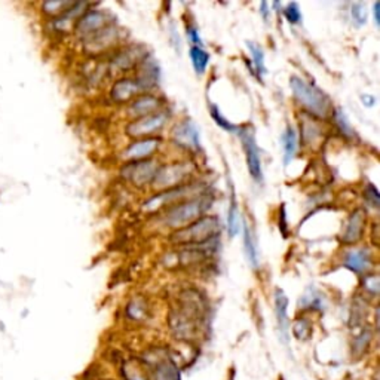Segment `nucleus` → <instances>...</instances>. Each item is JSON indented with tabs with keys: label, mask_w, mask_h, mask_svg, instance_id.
Wrapping results in <instances>:
<instances>
[{
	"label": "nucleus",
	"mask_w": 380,
	"mask_h": 380,
	"mask_svg": "<svg viewBox=\"0 0 380 380\" xmlns=\"http://www.w3.org/2000/svg\"><path fill=\"white\" fill-rule=\"evenodd\" d=\"M290 88L296 101L308 112V114L317 117V119L332 117L334 112L333 103L315 84L301 79L300 76H291Z\"/></svg>",
	"instance_id": "obj_1"
},
{
	"label": "nucleus",
	"mask_w": 380,
	"mask_h": 380,
	"mask_svg": "<svg viewBox=\"0 0 380 380\" xmlns=\"http://www.w3.org/2000/svg\"><path fill=\"white\" fill-rule=\"evenodd\" d=\"M211 201L213 199L209 198V196L198 195L193 196L192 199L188 201L185 199L178 204L171 205L166 209L164 216L165 225L177 230L190 225V223L201 218L208 211V208L213 204Z\"/></svg>",
	"instance_id": "obj_2"
},
{
	"label": "nucleus",
	"mask_w": 380,
	"mask_h": 380,
	"mask_svg": "<svg viewBox=\"0 0 380 380\" xmlns=\"http://www.w3.org/2000/svg\"><path fill=\"white\" fill-rule=\"evenodd\" d=\"M220 232V221L214 216H202L190 225L176 230L171 241L178 245H201L213 241Z\"/></svg>",
	"instance_id": "obj_3"
},
{
	"label": "nucleus",
	"mask_w": 380,
	"mask_h": 380,
	"mask_svg": "<svg viewBox=\"0 0 380 380\" xmlns=\"http://www.w3.org/2000/svg\"><path fill=\"white\" fill-rule=\"evenodd\" d=\"M192 169L193 166L189 162L164 165L158 169V173H156L152 186L158 192L178 188L181 185H185V181L192 174Z\"/></svg>",
	"instance_id": "obj_4"
},
{
	"label": "nucleus",
	"mask_w": 380,
	"mask_h": 380,
	"mask_svg": "<svg viewBox=\"0 0 380 380\" xmlns=\"http://www.w3.org/2000/svg\"><path fill=\"white\" fill-rule=\"evenodd\" d=\"M237 134L240 136V140L242 143V149L245 153V162L248 173H250L251 178L256 183L263 181V166H261L260 159V150L256 143V137L253 129L250 128H238Z\"/></svg>",
	"instance_id": "obj_5"
},
{
	"label": "nucleus",
	"mask_w": 380,
	"mask_h": 380,
	"mask_svg": "<svg viewBox=\"0 0 380 380\" xmlns=\"http://www.w3.org/2000/svg\"><path fill=\"white\" fill-rule=\"evenodd\" d=\"M113 17L107 14L106 11H98V9H88L85 14L76 21L74 30L77 37L81 41H86L93 34L98 33L100 30L106 29L107 25L113 24Z\"/></svg>",
	"instance_id": "obj_6"
},
{
	"label": "nucleus",
	"mask_w": 380,
	"mask_h": 380,
	"mask_svg": "<svg viewBox=\"0 0 380 380\" xmlns=\"http://www.w3.org/2000/svg\"><path fill=\"white\" fill-rule=\"evenodd\" d=\"M168 119L169 116L164 110L140 117V119H133L126 125V134L136 138H149V136L159 133Z\"/></svg>",
	"instance_id": "obj_7"
},
{
	"label": "nucleus",
	"mask_w": 380,
	"mask_h": 380,
	"mask_svg": "<svg viewBox=\"0 0 380 380\" xmlns=\"http://www.w3.org/2000/svg\"><path fill=\"white\" fill-rule=\"evenodd\" d=\"M161 166L155 159H144V161H136L125 165L122 168V177L133 183L137 188H143L146 185H152L156 173Z\"/></svg>",
	"instance_id": "obj_8"
},
{
	"label": "nucleus",
	"mask_w": 380,
	"mask_h": 380,
	"mask_svg": "<svg viewBox=\"0 0 380 380\" xmlns=\"http://www.w3.org/2000/svg\"><path fill=\"white\" fill-rule=\"evenodd\" d=\"M171 141L177 148L185 149L189 152L201 150V133L196 124L186 117L180 121L171 133Z\"/></svg>",
	"instance_id": "obj_9"
},
{
	"label": "nucleus",
	"mask_w": 380,
	"mask_h": 380,
	"mask_svg": "<svg viewBox=\"0 0 380 380\" xmlns=\"http://www.w3.org/2000/svg\"><path fill=\"white\" fill-rule=\"evenodd\" d=\"M201 186H195V185H181L178 188L158 192L155 196H152L150 199L146 201L144 204V209L146 211H156V209L161 207H168V205H174L181 201H185L186 196L195 193L196 190H199Z\"/></svg>",
	"instance_id": "obj_10"
},
{
	"label": "nucleus",
	"mask_w": 380,
	"mask_h": 380,
	"mask_svg": "<svg viewBox=\"0 0 380 380\" xmlns=\"http://www.w3.org/2000/svg\"><path fill=\"white\" fill-rule=\"evenodd\" d=\"M146 57L148 54L143 46L138 45L126 46L122 48L121 51H117V54L110 61V67L112 70L116 72H126L129 69H134L136 65L140 64Z\"/></svg>",
	"instance_id": "obj_11"
},
{
	"label": "nucleus",
	"mask_w": 380,
	"mask_h": 380,
	"mask_svg": "<svg viewBox=\"0 0 380 380\" xmlns=\"http://www.w3.org/2000/svg\"><path fill=\"white\" fill-rule=\"evenodd\" d=\"M343 266L357 275H365L373 268V256L369 248H352L343 256Z\"/></svg>",
	"instance_id": "obj_12"
},
{
	"label": "nucleus",
	"mask_w": 380,
	"mask_h": 380,
	"mask_svg": "<svg viewBox=\"0 0 380 380\" xmlns=\"http://www.w3.org/2000/svg\"><path fill=\"white\" fill-rule=\"evenodd\" d=\"M159 146H161L159 138H155V137L141 138L129 144V146L124 150V158L131 162L150 159L152 155L156 153Z\"/></svg>",
	"instance_id": "obj_13"
},
{
	"label": "nucleus",
	"mask_w": 380,
	"mask_h": 380,
	"mask_svg": "<svg viewBox=\"0 0 380 380\" xmlns=\"http://www.w3.org/2000/svg\"><path fill=\"white\" fill-rule=\"evenodd\" d=\"M119 36H121L119 27H117L116 24H112V25H107L106 29H103L98 33L93 34L89 39H86V41H84V45L91 52H101L119 42Z\"/></svg>",
	"instance_id": "obj_14"
},
{
	"label": "nucleus",
	"mask_w": 380,
	"mask_h": 380,
	"mask_svg": "<svg viewBox=\"0 0 380 380\" xmlns=\"http://www.w3.org/2000/svg\"><path fill=\"white\" fill-rule=\"evenodd\" d=\"M162 100L158 96L153 94H140L136 97L128 106V113L133 119H140V117L153 114L156 112H161Z\"/></svg>",
	"instance_id": "obj_15"
},
{
	"label": "nucleus",
	"mask_w": 380,
	"mask_h": 380,
	"mask_svg": "<svg viewBox=\"0 0 380 380\" xmlns=\"http://www.w3.org/2000/svg\"><path fill=\"white\" fill-rule=\"evenodd\" d=\"M365 220H367L365 211L361 208L353 209V211L349 214V217L345 223L343 232H342V241L345 244L350 245V244H355L361 240L362 233L365 230Z\"/></svg>",
	"instance_id": "obj_16"
},
{
	"label": "nucleus",
	"mask_w": 380,
	"mask_h": 380,
	"mask_svg": "<svg viewBox=\"0 0 380 380\" xmlns=\"http://www.w3.org/2000/svg\"><path fill=\"white\" fill-rule=\"evenodd\" d=\"M137 82L140 84L141 89H152L161 81V67L158 61H156L152 55H148L140 63V72L136 76Z\"/></svg>",
	"instance_id": "obj_17"
},
{
	"label": "nucleus",
	"mask_w": 380,
	"mask_h": 380,
	"mask_svg": "<svg viewBox=\"0 0 380 380\" xmlns=\"http://www.w3.org/2000/svg\"><path fill=\"white\" fill-rule=\"evenodd\" d=\"M141 86L137 82L136 77H122V79L116 81L110 89V98L114 103H126L133 101L136 97L140 96Z\"/></svg>",
	"instance_id": "obj_18"
},
{
	"label": "nucleus",
	"mask_w": 380,
	"mask_h": 380,
	"mask_svg": "<svg viewBox=\"0 0 380 380\" xmlns=\"http://www.w3.org/2000/svg\"><path fill=\"white\" fill-rule=\"evenodd\" d=\"M273 306H275V313H277L281 339L285 345H288L290 343V337H288V329H290V324H288V315H287L288 297L281 288H277L273 293Z\"/></svg>",
	"instance_id": "obj_19"
},
{
	"label": "nucleus",
	"mask_w": 380,
	"mask_h": 380,
	"mask_svg": "<svg viewBox=\"0 0 380 380\" xmlns=\"http://www.w3.org/2000/svg\"><path fill=\"white\" fill-rule=\"evenodd\" d=\"M281 143H282V153H284L282 162H284V166H288L294 161L296 155L299 152V131H296L294 126L288 125L282 133Z\"/></svg>",
	"instance_id": "obj_20"
},
{
	"label": "nucleus",
	"mask_w": 380,
	"mask_h": 380,
	"mask_svg": "<svg viewBox=\"0 0 380 380\" xmlns=\"http://www.w3.org/2000/svg\"><path fill=\"white\" fill-rule=\"evenodd\" d=\"M242 228H244V248L247 260L253 269H257L260 266V251L256 235L253 232V228L248 226L245 221H242Z\"/></svg>",
	"instance_id": "obj_21"
},
{
	"label": "nucleus",
	"mask_w": 380,
	"mask_h": 380,
	"mask_svg": "<svg viewBox=\"0 0 380 380\" xmlns=\"http://www.w3.org/2000/svg\"><path fill=\"white\" fill-rule=\"evenodd\" d=\"M300 134H301V140L305 141V144L310 146V144L317 143L321 138L322 129H321L320 124L313 119V117L306 116L300 122Z\"/></svg>",
	"instance_id": "obj_22"
},
{
	"label": "nucleus",
	"mask_w": 380,
	"mask_h": 380,
	"mask_svg": "<svg viewBox=\"0 0 380 380\" xmlns=\"http://www.w3.org/2000/svg\"><path fill=\"white\" fill-rule=\"evenodd\" d=\"M242 221L244 220L241 217L238 201H237V198H235V195H232L230 205L228 208V225H226V230H228L229 238H235L241 232Z\"/></svg>",
	"instance_id": "obj_23"
},
{
	"label": "nucleus",
	"mask_w": 380,
	"mask_h": 380,
	"mask_svg": "<svg viewBox=\"0 0 380 380\" xmlns=\"http://www.w3.org/2000/svg\"><path fill=\"white\" fill-rule=\"evenodd\" d=\"M155 369L159 380H180V374H178L176 364L168 357L156 360Z\"/></svg>",
	"instance_id": "obj_24"
},
{
	"label": "nucleus",
	"mask_w": 380,
	"mask_h": 380,
	"mask_svg": "<svg viewBox=\"0 0 380 380\" xmlns=\"http://www.w3.org/2000/svg\"><path fill=\"white\" fill-rule=\"evenodd\" d=\"M189 57L190 61L193 64V69L198 74H204L208 69L209 64V54L204 49V48H198V46H190L189 49Z\"/></svg>",
	"instance_id": "obj_25"
},
{
	"label": "nucleus",
	"mask_w": 380,
	"mask_h": 380,
	"mask_svg": "<svg viewBox=\"0 0 380 380\" xmlns=\"http://www.w3.org/2000/svg\"><path fill=\"white\" fill-rule=\"evenodd\" d=\"M300 306L306 310H322L324 309V297L317 288H309V290L301 296Z\"/></svg>",
	"instance_id": "obj_26"
},
{
	"label": "nucleus",
	"mask_w": 380,
	"mask_h": 380,
	"mask_svg": "<svg viewBox=\"0 0 380 380\" xmlns=\"http://www.w3.org/2000/svg\"><path fill=\"white\" fill-rule=\"evenodd\" d=\"M248 51H250L251 58H253V64H254V70L258 74V77L261 79L266 74V63H265V52L261 49L260 45L254 44V42H247Z\"/></svg>",
	"instance_id": "obj_27"
},
{
	"label": "nucleus",
	"mask_w": 380,
	"mask_h": 380,
	"mask_svg": "<svg viewBox=\"0 0 380 380\" xmlns=\"http://www.w3.org/2000/svg\"><path fill=\"white\" fill-rule=\"evenodd\" d=\"M332 117H333V121L336 124V128L340 131V134H342L345 138H349L350 140V138H355L357 137L355 131H353L352 125L349 124L348 117H346V114L343 113L342 109H334Z\"/></svg>",
	"instance_id": "obj_28"
},
{
	"label": "nucleus",
	"mask_w": 380,
	"mask_h": 380,
	"mask_svg": "<svg viewBox=\"0 0 380 380\" xmlns=\"http://www.w3.org/2000/svg\"><path fill=\"white\" fill-rule=\"evenodd\" d=\"M370 340H372V332H370V329H364L355 337V340H353V343H352L353 357L360 358L361 355H364L367 348H369V345H370Z\"/></svg>",
	"instance_id": "obj_29"
},
{
	"label": "nucleus",
	"mask_w": 380,
	"mask_h": 380,
	"mask_svg": "<svg viewBox=\"0 0 380 380\" xmlns=\"http://www.w3.org/2000/svg\"><path fill=\"white\" fill-rule=\"evenodd\" d=\"M209 114H211L213 121L225 131H228V133H237L238 128L237 125H233L232 122H229L225 116L221 114V112L218 110V107L216 106V104H209Z\"/></svg>",
	"instance_id": "obj_30"
},
{
	"label": "nucleus",
	"mask_w": 380,
	"mask_h": 380,
	"mask_svg": "<svg viewBox=\"0 0 380 380\" xmlns=\"http://www.w3.org/2000/svg\"><path fill=\"white\" fill-rule=\"evenodd\" d=\"M126 313H128V317L133 318V320H137V321L144 320L148 315V305L144 303V300H141V299H134L128 305Z\"/></svg>",
	"instance_id": "obj_31"
},
{
	"label": "nucleus",
	"mask_w": 380,
	"mask_h": 380,
	"mask_svg": "<svg viewBox=\"0 0 380 380\" xmlns=\"http://www.w3.org/2000/svg\"><path fill=\"white\" fill-rule=\"evenodd\" d=\"M122 373L126 380H149V374L146 370L141 369V365L134 362H126L122 365Z\"/></svg>",
	"instance_id": "obj_32"
},
{
	"label": "nucleus",
	"mask_w": 380,
	"mask_h": 380,
	"mask_svg": "<svg viewBox=\"0 0 380 380\" xmlns=\"http://www.w3.org/2000/svg\"><path fill=\"white\" fill-rule=\"evenodd\" d=\"M73 4L74 2H46L44 4V11L48 15H54L57 18L65 14L73 6Z\"/></svg>",
	"instance_id": "obj_33"
},
{
	"label": "nucleus",
	"mask_w": 380,
	"mask_h": 380,
	"mask_svg": "<svg viewBox=\"0 0 380 380\" xmlns=\"http://www.w3.org/2000/svg\"><path fill=\"white\" fill-rule=\"evenodd\" d=\"M350 17L358 27H362L364 24H367V20H369V12H367V8L364 4H352L350 6Z\"/></svg>",
	"instance_id": "obj_34"
},
{
	"label": "nucleus",
	"mask_w": 380,
	"mask_h": 380,
	"mask_svg": "<svg viewBox=\"0 0 380 380\" xmlns=\"http://www.w3.org/2000/svg\"><path fill=\"white\" fill-rule=\"evenodd\" d=\"M285 20L290 22L291 25H299L301 22V12H300V5L299 4H288L282 9Z\"/></svg>",
	"instance_id": "obj_35"
},
{
	"label": "nucleus",
	"mask_w": 380,
	"mask_h": 380,
	"mask_svg": "<svg viewBox=\"0 0 380 380\" xmlns=\"http://www.w3.org/2000/svg\"><path fill=\"white\" fill-rule=\"evenodd\" d=\"M293 333L297 339L306 340L310 336V322L306 318L296 320L294 327H293Z\"/></svg>",
	"instance_id": "obj_36"
},
{
	"label": "nucleus",
	"mask_w": 380,
	"mask_h": 380,
	"mask_svg": "<svg viewBox=\"0 0 380 380\" xmlns=\"http://www.w3.org/2000/svg\"><path fill=\"white\" fill-rule=\"evenodd\" d=\"M362 285H364V290L372 294V296H377L379 294V288H380V281H379V277L376 273H372V275H367V277L364 278L362 281Z\"/></svg>",
	"instance_id": "obj_37"
},
{
	"label": "nucleus",
	"mask_w": 380,
	"mask_h": 380,
	"mask_svg": "<svg viewBox=\"0 0 380 380\" xmlns=\"http://www.w3.org/2000/svg\"><path fill=\"white\" fill-rule=\"evenodd\" d=\"M364 199H365L367 204H369V207H372L374 209L379 208L380 198H379V192H377L376 186L369 185V186L365 188V190H364Z\"/></svg>",
	"instance_id": "obj_38"
},
{
	"label": "nucleus",
	"mask_w": 380,
	"mask_h": 380,
	"mask_svg": "<svg viewBox=\"0 0 380 380\" xmlns=\"http://www.w3.org/2000/svg\"><path fill=\"white\" fill-rule=\"evenodd\" d=\"M186 34H188V39L189 42L192 44V46H198V48H204V42H202V37L199 34V30L195 27L193 24H189L186 27Z\"/></svg>",
	"instance_id": "obj_39"
},
{
	"label": "nucleus",
	"mask_w": 380,
	"mask_h": 380,
	"mask_svg": "<svg viewBox=\"0 0 380 380\" xmlns=\"http://www.w3.org/2000/svg\"><path fill=\"white\" fill-rule=\"evenodd\" d=\"M361 101H362V104L365 107H373L376 104V97L364 94V96H361Z\"/></svg>",
	"instance_id": "obj_40"
},
{
	"label": "nucleus",
	"mask_w": 380,
	"mask_h": 380,
	"mask_svg": "<svg viewBox=\"0 0 380 380\" xmlns=\"http://www.w3.org/2000/svg\"><path fill=\"white\" fill-rule=\"evenodd\" d=\"M260 15L263 17L265 21L269 20L270 12H269V4H268V2H261V4H260Z\"/></svg>",
	"instance_id": "obj_41"
},
{
	"label": "nucleus",
	"mask_w": 380,
	"mask_h": 380,
	"mask_svg": "<svg viewBox=\"0 0 380 380\" xmlns=\"http://www.w3.org/2000/svg\"><path fill=\"white\" fill-rule=\"evenodd\" d=\"M280 217H281V221H280V228L282 230V235H284V228H285V232H287V211H285V207L282 205L281 207V213H280ZM288 233V232H287Z\"/></svg>",
	"instance_id": "obj_42"
},
{
	"label": "nucleus",
	"mask_w": 380,
	"mask_h": 380,
	"mask_svg": "<svg viewBox=\"0 0 380 380\" xmlns=\"http://www.w3.org/2000/svg\"><path fill=\"white\" fill-rule=\"evenodd\" d=\"M379 8H380V4L379 2H376L374 5H373V15H374V22H376V25H377V27H379Z\"/></svg>",
	"instance_id": "obj_43"
},
{
	"label": "nucleus",
	"mask_w": 380,
	"mask_h": 380,
	"mask_svg": "<svg viewBox=\"0 0 380 380\" xmlns=\"http://www.w3.org/2000/svg\"><path fill=\"white\" fill-rule=\"evenodd\" d=\"M280 380H282V379H280Z\"/></svg>",
	"instance_id": "obj_44"
}]
</instances>
